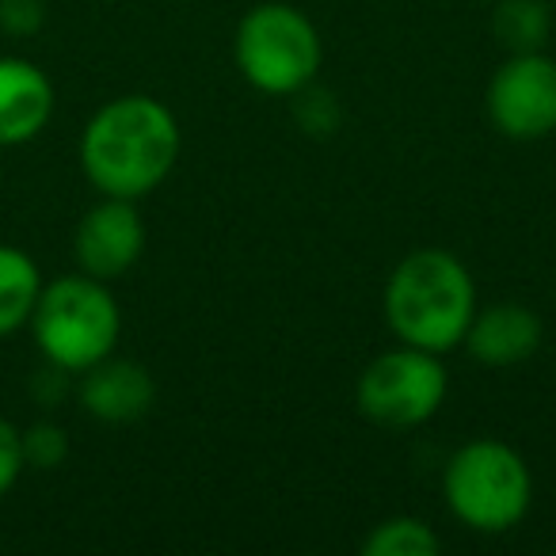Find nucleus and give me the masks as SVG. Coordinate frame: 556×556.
I'll return each instance as SVG.
<instances>
[{"label": "nucleus", "mask_w": 556, "mask_h": 556, "mask_svg": "<svg viewBox=\"0 0 556 556\" xmlns=\"http://www.w3.org/2000/svg\"><path fill=\"white\" fill-rule=\"evenodd\" d=\"M179 161V123L153 96H118L88 118L80 168L108 199H146Z\"/></svg>", "instance_id": "1"}, {"label": "nucleus", "mask_w": 556, "mask_h": 556, "mask_svg": "<svg viewBox=\"0 0 556 556\" xmlns=\"http://www.w3.org/2000/svg\"><path fill=\"white\" fill-rule=\"evenodd\" d=\"M477 317V287L454 252L419 248L404 255L386 282V320L393 336L408 348L446 351L462 348Z\"/></svg>", "instance_id": "2"}, {"label": "nucleus", "mask_w": 556, "mask_h": 556, "mask_svg": "<svg viewBox=\"0 0 556 556\" xmlns=\"http://www.w3.org/2000/svg\"><path fill=\"white\" fill-rule=\"evenodd\" d=\"M31 332L50 366L65 374H85L88 366L115 355L123 313L108 282L80 270V275L42 282L31 313Z\"/></svg>", "instance_id": "3"}, {"label": "nucleus", "mask_w": 556, "mask_h": 556, "mask_svg": "<svg viewBox=\"0 0 556 556\" xmlns=\"http://www.w3.org/2000/svg\"><path fill=\"white\" fill-rule=\"evenodd\" d=\"M442 492L462 526L477 533H507L530 510L533 480L518 450L495 439H477L446 462Z\"/></svg>", "instance_id": "4"}, {"label": "nucleus", "mask_w": 556, "mask_h": 556, "mask_svg": "<svg viewBox=\"0 0 556 556\" xmlns=\"http://www.w3.org/2000/svg\"><path fill=\"white\" fill-rule=\"evenodd\" d=\"M237 54L240 77L267 96H298L317 80L320 70V35L313 20L294 4H255L237 24Z\"/></svg>", "instance_id": "5"}, {"label": "nucleus", "mask_w": 556, "mask_h": 556, "mask_svg": "<svg viewBox=\"0 0 556 556\" xmlns=\"http://www.w3.org/2000/svg\"><path fill=\"white\" fill-rule=\"evenodd\" d=\"M446 389L450 378L442 355L404 343V348L386 351L366 366L358 378L355 401L370 424L404 431V427L427 424L446 401Z\"/></svg>", "instance_id": "6"}, {"label": "nucleus", "mask_w": 556, "mask_h": 556, "mask_svg": "<svg viewBox=\"0 0 556 556\" xmlns=\"http://www.w3.org/2000/svg\"><path fill=\"white\" fill-rule=\"evenodd\" d=\"M488 118L510 141H541L556 130V62L541 50L510 54L488 80Z\"/></svg>", "instance_id": "7"}, {"label": "nucleus", "mask_w": 556, "mask_h": 556, "mask_svg": "<svg viewBox=\"0 0 556 556\" xmlns=\"http://www.w3.org/2000/svg\"><path fill=\"white\" fill-rule=\"evenodd\" d=\"M146 252V225L130 199H108L103 194L73 232V255L80 270L92 278H118L134 267Z\"/></svg>", "instance_id": "8"}, {"label": "nucleus", "mask_w": 556, "mask_h": 556, "mask_svg": "<svg viewBox=\"0 0 556 556\" xmlns=\"http://www.w3.org/2000/svg\"><path fill=\"white\" fill-rule=\"evenodd\" d=\"M54 115V85L27 58H0V146H27Z\"/></svg>", "instance_id": "9"}, {"label": "nucleus", "mask_w": 556, "mask_h": 556, "mask_svg": "<svg viewBox=\"0 0 556 556\" xmlns=\"http://www.w3.org/2000/svg\"><path fill=\"white\" fill-rule=\"evenodd\" d=\"M156 386L149 370L130 358H103L88 366L80 381V404L100 424H134L153 408Z\"/></svg>", "instance_id": "10"}, {"label": "nucleus", "mask_w": 556, "mask_h": 556, "mask_svg": "<svg viewBox=\"0 0 556 556\" xmlns=\"http://www.w3.org/2000/svg\"><path fill=\"white\" fill-rule=\"evenodd\" d=\"M541 336H545V328L530 305L500 302L477 309L462 343L480 366H515L541 348Z\"/></svg>", "instance_id": "11"}, {"label": "nucleus", "mask_w": 556, "mask_h": 556, "mask_svg": "<svg viewBox=\"0 0 556 556\" xmlns=\"http://www.w3.org/2000/svg\"><path fill=\"white\" fill-rule=\"evenodd\" d=\"M42 294L39 263L24 248L0 244V340L31 325L35 302Z\"/></svg>", "instance_id": "12"}, {"label": "nucleus", "mask_w": 556, "mask_h": 556, "mask_svg": "<svg viewBox=\"0 0 556 556\" xmlns=\"http://www.w3.org/2000/svg\"><path fill=\"white\" fill-rule=\"evenodd\" d=\"M495 39L510 50V54H526V50H541L553 31V12L545 0H500L495 4Z\"/></svg>", "instance_id": "13"}, {"label": "nucleus", "mask_w": 556, "mask_h": 556, "mask_svg": "<svg viewBox=\"0 0 556 556\" xmlns=\"http://www.w3.org/2000/svg\"><path fill=\"white\" fill-rule=\"evenodd\" d=\"M442 548V538L424 518H386L363 541V556H434Z\"/></svg>", "instance_id": "14"}, {"label": "nucleus", "mask_w": 556, "mask_h": 556, "mask_svg": "<svg viewBox=\"0 0 556 556\" xmlns=\"http://www.w3.org/2000/svg\"><path fill=\"white\" fill-rule=\"evenodd\" d=\"M65 457H70V434H65V427L42 419V424H31L24 431V462L31 469H58V465H65Z\"/></svg>", "instance_id": "15"}, {"label": "nucleus", "mask_w": 556, "mask_h": 556, "mask_svg": "<svg viewBox=\"0 0 556 556\" xmlns=\"http://www.w3.org/2000/svg\"><path fill=\"white\" fill-rule=\"evenodd\" d=\"M24 431L0 416V495H9L16 480L24 477Z\"/></svg>", "instance_id": "16"}, {"label": "nucleus", "mask_w": 556, "mask_h": 556, "mask_svg": "<svg viewBox=\"0 0 556 556\" xmlns=\"http://www.w3.org/2000/svg\"><path fill=\"white\" fill-rule=\"evenodd\" d=\"M47 20L42 0H0V27L9 35H35Z\"/></svg>", "instance_id": "17"}]
</instances>
